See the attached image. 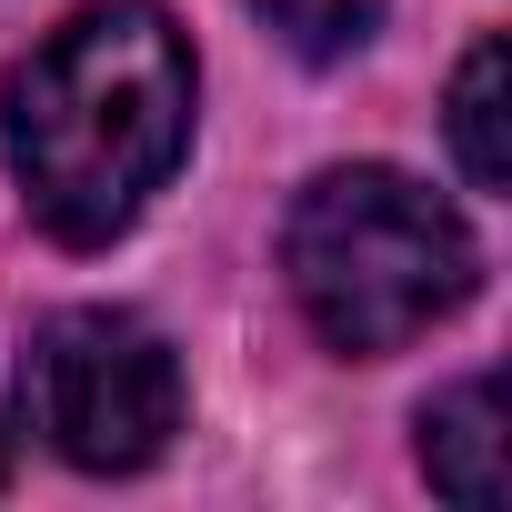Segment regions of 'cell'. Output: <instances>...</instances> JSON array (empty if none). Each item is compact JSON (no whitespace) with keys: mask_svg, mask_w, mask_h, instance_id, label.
<instances>
[{"mask_svg":"<svg viewBox=\"0 0 512 512\" xmlns=\"http://www.w3.org/2000/svg\"><path fill=\"white\" fill-rule=\"evenodd\" d=\"M191 141V41L161 0H81L11 71L0 151L31 221L71 251L141 221Z\"/></svg>","mask_w":512,"mask_h":512,"instance_id":"cell-1","label":"cell"},{"mask_svg":"<svg viewBox=\"0 0 512 512\" xmlns=\"http://www.w3.org/2000/svg\"><path fill=\"white\" fill-rule=\"evenodd\" d=\"M282 262H292V292H302L312 332L332 352L372 362V352H402V342H422L432 322H452L472 302L482 251H472V231L442 191H422L412 171L352 161V171H322L292 201Z\"/></svg>","mask_w":512,"mask_h":512,"instance_id":"cell-2","label":"cell"},{"mask_svg":"<svg viewBox=\"0 0 512 512\" xmlns=\"http://www.w3.org/2000/svg\"><path fill=\"white\" fill-rule=\"evenodd\" d=\"M31 422L81 472H141L181 432V362L141 312H61L31 342Z\"/></svg>","mask_w":512,"mask_h":512,"instance_id":"cell-3","label":"cell"},{"mask_svg":"<svg viewBox=\"0 0 512 512\" xmlns=\"http://www.w3.org/2000/svg\"><path fill=\"white\" fill-rule=\"evenodd\" d=\"M422 472L462 512H492L502 502V382L492 372H472L442 402H422Z\"/></svg>","mask_w":512,"mask_h":512,"instance_id":"cell-4","label":"cell"},{"mask_svg":"<svg viewBox=\"0 0 512 512\" xmlns=\"http://www.w3.org/2000/svg\"><path fill=\"white\" fill-rule=\"evenodd\" d=\"M452 151L472 171V191H502L512 181V141H502V41L482 31L452 71Z\"/></svg>","mask_w":512,"mask_h":512,"instance_id":"cell-5","label":"cell"},{"mask_svg":"<svg viewBox=\"0 0 512 512\" xmlns=\"http://www.w3.org/2000/svg\"><path fill=\"white\" fill-rule=\"evenodd\" d=\"M302 61H342V51H362L372 41V21H382V0H251Z\"/></svg>","mask_w":512,"mask_h":512,"instance_id":"cell-6","label":"cell"}]
</instances>
